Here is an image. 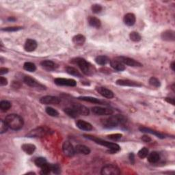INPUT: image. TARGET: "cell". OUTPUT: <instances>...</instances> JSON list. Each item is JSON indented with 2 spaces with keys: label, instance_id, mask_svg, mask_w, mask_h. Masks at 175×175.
I'll use <instances>...</instances> for the list:
<instances>
[{
  "label": "cell",
  "instance_id": "1",
  "mask_svg": "<svg viewBox=\"0 0 175 175\" xmlns=\"http://www.w3.org/2000/svg\"><path fill=\"white\" fill-rule=\"evenodd\" d=\"M5 121L7 123L9 128L12 130L18 131L23 127L24 121L20 116L16 114H11L6 116Z\"/></svg>",
  "mask_w": 175,
  "mask_h": 175
},
{
  "label": "cell",
  "instance_id": "2",
  "mask_svg": "<svg viewBox=\"0 0 175 175\" xmlns=\"http://www.w3.org/2000/svg\"><path fill=\"white\" fill-rule=\"evenodd\" d=\"M84 137L86 138L89 139L90 140H92L95 142V143L100 144L101 146H103V147H105L107 148H109V153L114 154L117 153L120 150H121V147L120 146L116 143H112V142H109L108 141L103 140L102 139L98 138L96 137H95V136L92 135H83Z\"/></svg>",
  "mask_w": 175,
  "mask_h": 175
},
{
  "label": "cell",
  "instance_id": "3",
  "mask_svg": "<svg viewBox=\"0 0 175 175\" xmlns=\"http://www.w3.org/2000/svg\"><path fill=\"white\" fill-rule=\"evenodd\" d=\"M126 122L124 116L120 114L109 116L108 118L103 120L102 125L103 127L107 129H112L116 127L119 125H123Z\"/></svg>",
  "mask_w": 175,
  "mask_h": 175
},
{
  "label": "cell",
  "instance_id": "4",
  "mask_svg": "<svg viewBox=\"0 0 175 175\" xmlns=\"http://www.w3.org/2000/svg\"><path fill=\"white\" fill-rule=\"evenodd\" d=\"M74 62L75 63L77 64V65L79 66L81 70L82 71L83 74L89 75L93 73L92 65L90 63L88 62L86 60H84L83 58H77L74 60Z\"/></svg>",
  "mask_w": 175,
  "mask_h": 175
},
{
  "label": "cell",
  "instance_id": "5",
  "mask_svg": "<svg viewBox=\"0 0 175 175\" xmlns=\"http://www.w3.org/2000/svg\"><path fill=\"white\" fill-rule=\"evenodd\" d=\"M49 132V129L46 127H39L34 129L27 134L28 138H42Z\"/></svg>",
  "mask_w": 175,
  "mask_h": 175
},
{
  "label": "cell",
  "instance_id": "6",
  "mask_svg": "<svg viewBox=\"0 0 175 175\" xmlns=\"http://www.w3.org/2000/svg\"><path fill=\"white\" fill-rule=\"evenodd\" d=\"M101 174L103 175H118L121 174V170L116 165L108 164L102 168Z\"/></svg>",
  "mask_w": 175,
  "mask_h": 175
},
{
  "label": "cell",
  "instance_id": "7",
  "mask_svg": "<svg viewBox=\"0 0 175 175\" xmlns=\"http://www.w3.org/2000/svg\"><path fill=\"white\" fill-rule=\"evenodd\" d=\"M116 60H118L122 62L125 65H127L132 67H141L142 66V64L139 62L136 61L132 58L125 57V56H119L116 58Z\"/></svg>",
  "mask_w": 175,
  "mask_h": 175
},
{
  "label": "cell",
  "instance_id": "8",
  "mask_svg": "<svg viewBox=\"0 0 175 175\" xmlns=\"http://www.w3.org/2000/svg\"><path fill=\"white\" fill-rule=\"evenodd\" d=\"M40 102L45 105H58L60 103V100L57 96L47 95L41 98Z\"/></svg>",
  "mask_w": 175,
  "mask_h": 175
},
{
  "label": "cell",
  "instance_id": "9",
  "mask_svg": "<svg viewBox=\"0 0 175 175\" xmlns=\"http://www.w3.org/2000/svg\"><path fill=\"white\" fill-rule=\"evenodd\" d=\"M62 151L64 154L69 157H73L76 153L73 144L69 141H65L63 143Z\"/></svg>",
  "mask_w": 175,
  "mask_h": 175
},
{
  "label": "cell",
  "instance_id": "10",
  "mask_svg": "<svg viewBox=\"0 0 175 175\" xmlns=\"http://www.w3.org/2000/svg\"><path fill=\"white\" fill-rule=\"evenodd\" d=\"M92 111L94 114L98 116H109L112 115L114 112L113 110L109 108H101V107L95 106L92 108Z\"/></svg>",
  "mask_w": 175,
  "mask_h": 175
},
{
  "label": "cell",
  "instance_id": "11",
  "mask_svg": "<svg viewBox=\"0 0 175 175\" xmlns=\"http://www.w3.org/2000/svg\"><path fill=\"white\" fill-rule=\"evenodd\" d=\"M54 83L58 86H64L74 87L77 85L76 81L73 79L56 78L54 79Z\"/></svg>",
  "mask_w": 175,
  "mask_h": 175
},
{
  "label": "cell",
  "instance_id": "12",
  "mask_svg": "<svg viewBox=\"0 0 175 175\" xmlns=\"http://www.w3.org/2000/svg\"><path fill=\"white\" fill-rule=\"evenodd\" d=\"M23 82L25 84H27L28 86L30 87H34V88H41V89H45V87L43 85H41V83H38L35 79L32 78L30 76H25L23 78Z\"/></svg>",
  "mask_w": 175,
  "mask_h": 175
},
{
  "label": "cell",
  "instance_id": "13",
  "mask_svg": "<svg viewBox=\"0 0 175 175\" xmlns=\"http://www.w3.org/2000/svg\"><path fill=\"white\" fill-rule=\"evenodd\" d=\"M116 83L118 86H129V87H141L142 84L140 82L129 79H118L116 80Z\"/></svg>",
  "mask_w": 175,
  "mask_h": 175
},
{
  "label": "cell",
  "instance_id": "14",
  "mask_svg": "<svg viewBox=\"0 0 175 175\" xmlns=\"http://www.w3.org/2000/svg\"><path fill=\"white\" fill-rule=\"evenodd\" d=\"M96 90L99 92L102 96L107 99H112L114 96V94L112 90L106 88L105 87H96Z\"/></svg>",
  "mask_w": 175,
  "mask_h": 175
},
{
  "label": "cell",
  "instance_id": "15",
  "mask_svg": "<svg viewBox=\"0 0 175 175\" xmlns=\"http://www.w3.org/2000/svg\"><path fill=\"white\" fill-rule=\"evenodd\" d=\"M37 46L38 44L36 41L29 38V39H27L26 41H25L24 45V49L28 52H32V51L36 50V49L37 48Z\"/></svg>",
  "mask_w": 175,
  "mask_h": 175
},
{
  "label": "cell",
  "instance_id": "16",
  "mask_svg": "<svg viewBox=\"0 0 175 175\" xmlns=\"http://www.w3.org/2000/svg\"><path fill=\"white\" fill-rule=\"evenodd\" d=\"M73 108L75 110V111L78 113L79 115L83 116H88L90 114L89 109L86 108V106L82 105L81 104H77V103H75L73 105Z\"/></svg>",
  "mask_w": 175,
  "mask_h": 175
},
{
  "label": "cell",
  "instance_id": "17",
  "mask_svg": "<svg viewBox=\"0 0 175 175\" xmlns=\"http://www.w3.org/2000/svg\"><path fill=\"white\" fill-rule=\"evenodd\" d=\"M76 125L77 127L81 129V130L87 131L92 130V125L90 124V123L82 121V120H79V121H77L76 122Z\"/></svg>",
  "mask_w": 175,
  "mask_h": 175
},
{
  "label": "cell",
  "instance_id": "18",
  "mask_svg": "<svg viewBox=\"0 0 175 175\" xmlns=\"http://www.w3.org/2000/svg\"><path fill=\"white\" fill-rule=\"evenodd\" d=\"M139 130H140L141 132L147 133V134L154 135L157 136V138H160V139H164V138H166V136H165V135H164L163 134H161V133H160L159 131L153 130V129H151L150 128H147V127H140V128H139Z\"/></svg>",
  "mask_w": 175,
  "mask_h": 175
},
{
  "label": "cell",
  "instance_id": "19",
  "mask_svg": "<svg viewBox=\"0 0 175 175\" xmlns=\"http://www.w3.org/2000/svg\"><path fill=\"white\" fill-rule=\"evenodd\" d=\"M136 21V18L134 14L133 13H127L125 15L123 18V21L124 23L127 25V26H133L135 24Z\"/></svg>",
  "mask_w": 175,
  "mask_h": 175
},
{
  "label": "cell",
  "instance_id": "20",
  "mask_svg": "<svg viewBox=\"0 0 175 175\" xmlns=\"http://www.w3.org/2000/svg\"><path fill=\"white\" fill-rule=\"evenodd\" d=\"M75 151L76 153L83 154V155H89L90 153V149L83 144H78L75 147Z\"/></svg>",
  "mask_w": 175,
  "mask_h": 175
},
{
  "label": "cell",
  "instance_id": "21",
  "mask_svg": "<svg viewBox=\"0 0 175 175\" xmlns=\"http://www.w3.org/2000/svg\"><path fill=\"white\" fill-rule=\"evenodd\" d=\"M110 65L116 70L123 71L125 70V66L121 62L117 60H112L110 61Z\"/></svg>",
  "mask_w": 175,
  "mask_h": 175
},
{
  "label": "cell",
  "instance_id": "22",
  "mask_svg": "<svg viewBox=\"0 0 175 175\" xmlns=\"http://www.w3.org/2000/svg\"><path fill=\"white\" fill-rule=\"evenodd\" d=\"M161 38L164 41H174L175 40L174 32L173 30H166L161 34Z\"/></svg>",
  "mask_w": 175,
  "mask_h": 175
},
{
  "label": "cell",
  "instance_id": "23",
  "mask_svg": "<svg viewBox=\"0 0 175 175\" xmlns=\"http://www.w3.org/2000/svg\"><path fill=\"white\" fill-rule=\"evenodd\" d=\"M41 66L45 70L51 71L56 69V64L51 60H44L41 62Z\"/></svg>",
  "mask_w": 175,
  "mask_h": 175
},
{
  "label": "cell",
  "instance_id": "24",
  "mask_svg": "<svg viewBox=\"0 0 175 175\" xmlns=\"http://www.w3.org/2000/svg\"><path fill=\"white\" fill-rule=\"evenodd\" d=\"M21 149L28 155H32L34 153L36 146L32 144H24L21 146Z\"/></svg>",
  "mask_w": 175,
  "mask_h": 175
},
{
  "label": "cell",
  "instance_id": "25",
  "mask_svg": "<svg viewBox=\"0 0 175 175\" xmlns=\"http://www.w3.org/2000/svg\"><path fill=\"white\" fill-rule=\"evenodd\" d=\"M86 42V37L82 34L75 35L73 38V43L77 45V46H82Z\"/></svg>",
  "mask_w": 175,
  "mask_h": 175
},
{
  "label": "cell",
  "instance_id": "26",
  "mask_svg": "<svg viewBox=\"0 0 175 175\" xmlns=\"http://www.w3.org/2000/svg\"><path fill=\"white\" fill-rule=\"evenodd\" d=\"M160 160V155L157 152L153 151L148 155V161L151 164H155Z\"/></svg>",
  "mask_w": 175,
  "mask_h": 175
},
{
  "label": "cell",
  "instance_id": "27",
  "mask_svg": "<svg viewBox=\"0 0 175 175\" xmlns=\"http://www.w3.org/2000/svg\"><path fill=\"white\" fill-rule=\"evenodd\" d=\"M88 23L91 27L95 28H99L101 25V22L99 20L98 18H96L95 17H89L88 19Z\"/></svg>",
  "mask_w": 175,
  "mask_h": 175
},
{
  "label": "cell",
  "instance_id": "28",
  "mask_svg": "<svg viewBox=\"0 0 175 175\" xmlns=\"http://www.w3.org/2000/svg\"><path fill=\"white\" fill-rule=\"evenodd\" d=\"M79 100H82L83 101H87V102H90L93 103H98V104H103V101L99 100V99H96L95 97H92V96H79L77 98Z\"/></svg>",
  "mask_w": 175,
  "mask_h": 175
},
{
  "label": "cell",
  "instance_id": "29",
  "mask_svg": "<svg viewBox=\"0 0 175 175\" xmlns=\"http://www.w3.org/2000/svg\"><path fill=\"white\" fill-rule=\"evenodd\" d=\"M109 61V58L105 56H99L95 58V62L99 65H105Z\"/></svg>",
  "mask_w": 175,
  "mask_h": 175
},
{
  "label": "cell",
  "instance_id": "30",
  "mask_svg": "<svg viewBox=\"0 0 175 175\" xmlns=\"http://www.w3.org/2000/svg\"><path fill=\"white\" fill-rule=\"evenodd\" d=\"M23 69L28 71V72L33 73L35 72L36 70V66L35 64L32 62H25L23 64Z\"/></svg>",
  "mask_w": 175,
  "mask_h": 175
},
{
  "label": "cell",
  "instance_id": "31",
  "mask_svg": "<svg viewBox=\"0 0 175 175\" xmlns=\"http://www.w3.org/2000/svg\"><path fill=\"white\" fill-rule=\"evenodd\" d=\"M64 112H65V114L69 116V117L72 118H76L77 117H78L79 115L73 108H65L64 109Z\"/></svg>",
  "mask_w": 175,
  "mask_h": 175
},
{
  "label": "cell",
  "instance_id": "32",
  "mask_svg": "<svg viewBox=\"0 0 175 175\" xmlns=\"http://www.w3.org/2000/svg\"><path fill=\"white\" fill-rule=\"evenodd\" d=\"M66 73H68L69 75H73V76L82 77V75H81V73L75 69V68H74V67L67 66L66 68Z\"/></svg>",
  "mask_w": 175,
  "mask_h": 175
},
{
  "label": "cell",
  "instance_id": "33",
  "mask_svg": "<svg viewBox=\"0 0 175 175\" xmlns=\"http://www.w3.org/2000/svg\"><path fill=\"white\" fill-rule=\"evenodd\" d=\"M11 103L8 101H2L0 102V109L2 112H7L11 108Z\"/></svg>",
  "mask_w": 175,
  "mask_h": 175
},
{
  "label": "cell",
  "instance_id": "34",
  "mask_svg": "<svg viewBox=\"0 0 175 175\" xmlns=\"http://www.w3.org/2000/svg\"><path fill=\"white\" fill-rule=\"evenodd\" d=\"M129 38L134 42H139L142 39L140 34L137 32H131V33L129 34Z\"/></svg>",
  "mask_w": 175,
  "mask_h": 175
},
{
  "label": "cell",
  "instance_id": "35",
  "mask_svg": "<svg viewBox=\"0 0 175 175\" xmlns=\"http://www.w3.org/2000/svg\"><path fill=\"white\" fill-rule=\"evenodd\" d=\"M45 111H46V113L51 116H53V117H58L59 116V113L57 111L56 109H53V108H51V107H47L45 109Z\"/></svg>",
  "mask_w": 175,
  "mask_h": 175
},
{
  "label": "cell",
  "instance_id": "36",
  "mask_svg": "<svg viewBox=\"0 0 175 175\" xmlns=\"http://www.w3.org/2000/svg\"><path fill=\"white\" fill-rule=\"evenodd\" d=\"M51 164H49L46 163L41 167V174H48L51 173Z\"/></svg>",
  "mask_w": 175,
  "mask_h": 175
},
{
  "label": "cell",
  "instance_id": "37",
  "mask_svg": "<svg viewBox=\"0 0 175 175\" xmlns=\"http://www.w3.org/2000/svg\"><path fill=\"white\" fill-rule=\"evenodd\" d=\"M149 153L148 149L147 147H143L142 148L140 151H138V157L141 159H144L145 157H147L148 156V155Z\"/></svg>",
  "mask_w": 175,
  "mask_h": 175
},
{
  "label": "cell",
  "instance_id": "38",
  "mask_svg": "<svg viewBox=\"0 0 175 175\" xmlns=\"http://www.w3.org/2000/svg\"><path fill=\"white\" fill-rule=\"evenodd\" d=\"M46 163H47V160L44 157H37L34 160V164H36V166L40 168H41Z\"/></svg>",
  "mask_w": 175,
  "mask_h": 175
},
{
  "label": "cell",
  "instance_id": "39",
  "mask_svg": "<svg viewBox=\"0 0 175 175\" xmlns=\"http://www.w3.org/2000/svg\"><path fill=\"white\" fill-rule=\"evenodd\" d=\"M9 127L7 123L5 121H3V120H1L0 121V134H4L6 131H8Z\"/></svg>",
  "mask_w": 175,
  "mask_h": 175
},
{
  "label": "cell",
  "instance_id": "40",
  "mask_svg": "<svg viewBox=\"0 0 175 175\" xmlns=\"http://www.w3.org/2000/svg\"><path fill=\"white\" fill-rule=\"evenodd\" d=\"M149 83H150L152 86H154L155 88H159L161 86L160 80L155 77H151L150 79H149Z\"/></svg>",
  "mask_w": 175,
  "mask_h": 175
},
{
  "label": "cell",
  "instance_id": "41",
  "mask_svg": "<svg viewBox=\"0 0 175 175\" xmlns=\"http://www.w3.org/2000/svg\"><path fill=\"white\" fill-rule=\"evenodd\" d=\"M91 9H92V11L93 12V13L99 14L102 11L103 8H102V6L99 4H94L92 6Z\"/></svg>",
  "mask_w": 175,
  "mask_h": 175
},
{
  "label": "cell",
  "instance_id": "42",
  "mask_svg": "<svg viewBox=\"0 0 175 175\" xmlns=\"http://www.w3.org/2000/svg\"><path fill=\"white\" fill-rule=\"evenodd\" d=\"M51 172L56 174H59L61 173V168L58 164H51Z\"/></svg>",
  "mask_w": 175,
  "mask_h": 175
},
{
  "label": "cell",
  "instance_id": "43",
  "mask_svg": "<svg viewBox=\"0 0 175 175\" xmlns=\"http://www.w3.org/2000/svg\"><path fill=\"white\" fill-rule=\"evenodd\" d=\"M122 135L121 134H111L108 135V138L109 140L113 141H118L122 138Z\"/></svg>",
  "mask_w": 175,
  "mask_h": 175
},
{
  "label": "cell",
  "instance_id": "44",
  "mask_svg": "<svg viewBox=\"0 0 175 175\" xmlns=\"http://www.w3.org/2000/svg\"><path fill=\"white\" fill-rule=\"evenodd\" d=\"M21 29H22L21 27H8V28H2V31L12 32L19 31V30H21Z\"/></svg>",
  "mask_w": 175,
  "mask_h": 175
},
{
  "label": "cell",
  "instance_id": "45",
  "mask_svg": "<svg viewBox=\"0 0 175 175\" xmlns=\"http://www.w3.org/2000/svg\"><path fill=\"white\" fill-rule=\"evenodd\" d=\"M8 84V79L4 77H0V85L2 86H6Z\"/></svg>",
  "mask_w": 175,
  "mask_h": 175
},
{
  "label": "cell",
  "instance_id": "46",
  "mask_svg": "<svg viewBox=\"0 0 175 175\" xmlns=\"http://www.w3.org/2000/svg\"><path fill=\"white\" fill-rule=\"evenodd\" d=\"M142 140L143 141V142H147V143H148V142H151V137H149L148 135H143L142 137Z\"/></svg>",
  "mask_w": 175,
  "mask_h": 175
},
{
  "label": "cell",
  "instance_id": "47",
  "mask_svg": "<svg viewBox=\"0 0 175 175\" xmlns=\"http://www.w3.org/2000/svg\"><path fill=\"white\" fill-rule=\"evenodd\" d=\"M8 71H9V69H7V68L2 67L1 69H0V75H3L8 73Z\"/></svg>",
  "mask_w": 175,
  "mask_h": 175
},
{
  "label": "cell",
  "instance_id": "48",
  "mask_svg": "<svg viewBox=\"0 0 175 175\" xmlns=\"http://www.w3.org/2000/svg\"><path fill=\"white\" fill-rule=\"evenodd\" d=\"M165 101L166 102L170 103V104L174 105L175 104V101H174V99L173 98H169V97H166V98H165Z\"/></svg>",
  "mask_w": 175,
  "mask_h": 175
},
{
  "label": "cell",
  "instance_id": "49",
  "mask_svg": "<svg viewBox=\"0 0 175 175\" xmlns=\"http://www.w3.org/2000/svg\"><path fill=\"white\" fill-rule=\"evenodd\" d=\"M129 160H130L131 163L132 164H135V156H134V154L133 153H131L129 155Z\"/></svg>",
  "mask_w": 175,
  "mask_h": 175
},
{
  "label": "cell",
  "instance_id": "50",
  "mask_svg": "<svg viewBox=\"0 0 175 175\" xmlns=\"http://www.w3.org/2000/svg\"><path fill=\"white\" fill-rule=\"evenodd\" d=\"M20 86L21 85L18 82H13V83H12V87L15 88H19Z\"/></svg>",
  "mask_w": 175,
  "mask_h": 175
},
{
  "label": "cell",
  "instance_id": "51",
  "mask_svg": "<svg viewBox=\"0 0 175 175\" xmlns=\"http://www.w3.org/2000/svg\"><path fill=\"white\" fill-rule=\"evenodd\" d=\"M174 66H175V63H174V62H172L171 64H170V67H171L172 70H173V71H174V70H175Z\"/></svg>",
  "mask_w": 175,
  "mask_h": 175
},
{
  "label": "cell",
  "instance_id": "52",
  "mask_svg": "<svg viewBox=\"0 0 175 175\" xmlns=\"http://www.w3.org/2000/svg\"><path fill=\"white\" fill-rule=\"evenodd\" d=\"M8 20L9 21H15V18H13V17H10L8 18Z\"/></svg>",
  "mask_w": 175,
  "mask_h": 175
}]
</instances>
